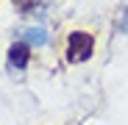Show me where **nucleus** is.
<instances>
[{
	"mask_svg": "<svg viewBox=\"0 0 128 125\" xmlns=\"http://www.w3.org/2000/svg\"><path fill=\"white\" fill-rule=\"evenodd\" d=\"M67 61L78 64V61H86L95 53V36L89 31H70L67 33Z\"/></svg>",
	"mask_w": 128,
	"mask_h": 125,
	"instance_id": "1",
	"label": "nucleus"
},
{
	"mask_svg": "<svg viewBox=\"0 0 128 125\" xmlns=\"http://www.w3.org/2000/svg\"><path fill=\"white\" fill-rule=\"evenodd\" d=\"M8 64L17 67V70H25L28 67V45H25V42L8 47Z\"/></svg>",
	"mask_w": 128,
	"mask_h": 125,
	"instance_id": "2",
	"label": "nucleus"
},
{
	"mask_svg": "<svg viewBox=\"0 0 128 125\" xmlns=\"http://www.w3.org/2000/svg\"><path fill=\"white\" fill-rule=\"evenodd\" d=\"M122 28L128 31V11H125V17H122Z\"/></svg>",
	"mask_w": 128,
	"mask_h": 125,
	"instance_id": "5",
	"label": "nucleus"
},
{
	"mask_svg": "<svg viewBox=\"0 0 128 125\" xmlns=\"http://www.w3.org/2000/svg\"><path fill=\"white\" fill-rule=\"evenodd\" d=\"M11 3H14V8H17L20 14H28V11H34V8L42 3V0H11Z\"/></svg>",
	"mask_w": 128,
	"mask_h": 125,
	"instance_id": "4",
	"label": "nucleus"
},
{
	"mask_svg": "<svg viewBox=\"0 0 128 125\" xmlns=\"http://www.w3.org/2000/svg\"><path fill=\"white\" fill-rule=\"evenodd\" d=\"M20 39L25 42V45H34V47H42V45H48V31L45 28H25V31H20Z\"/></svg>",
	"mask_w": 128,
	"mask_h": 125,
	"instance_id": "3",
	"label": "nucleus"
}]
</instances>
